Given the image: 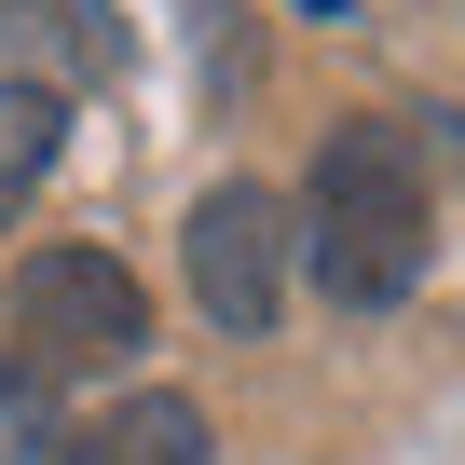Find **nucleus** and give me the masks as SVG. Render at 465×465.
Segmentation results:
<instances>
[{
  "instance_id": "obj_8",
  "label": "nucleus",
  "mask_w": 465,
  "mask_h": 465,
  "mask_svg": "<svg viewBox=\"0 0 465 465\" xmlns=\"http://www.w3.org/2000/svg\"><path fill=\"white\" fill-rule=\"evenodd\" d=\"M302 15H356V0H302Z\"/></svg>"
},
{
  "instance_id": "obj_5",
  "label": "nucleus",
  "mask_w": 465,
  "mask_h": 465,
  "mask_svg": "<svg viewBox=\"0 0 465 465\" xmlns=\"http://www.w3.org/2000/svg\"><path fill=\"white\" fill-rule=\"evenodd\" d=\"M69 465H219V451H205V411L151 383V397H124L96 438H69Z\"/></svg>"
},
{
  "instance_id": "obj_2",
  "label": "nucleus",
  "mask_w": 465,
  "mask_h": 465,
  "mask_svg": "<svg viewBox=\"0 0 465 465\" xmlns=\"http://www.w3.org/2000/svg\"><path fill=\"white\" fill-rule=\"evenodd\" d=\"M15 342H28L42 383H55V370H124V356L151 342V288H137L110 247H28V261H15Z\"/></svg>"
},
{
  "instance_id": "obj_1",
  "label": "nucleus",
  "mask_w": 465,
  "mask_h": 465,
  "mask_svg": "<svg viewBox=\"0 0 465 465\" xmlns=\"http://www.w3.org/2000/svg\"><path fill=\"white\" fill-rule=\"evenodd\" d=\"M302 274L342 302V315H383V302H411L424 288V151H411V124H329V151H315V178H302Z\"/></svg>"
},
{
  "instance_id": "obj_3",
  "label": "nucleus",
  "mask_w": 465,
  "mask_h": 465,
  "mask_svg": "<svg viewBox=\"0 0 465 465\" xmlns=\"http://www.w3.org/2000/svg\"><path fill=\"white\" fill-rule=\"evenodd\" d=\"M288 205L261 192V178H219L205 205H192V232H178V261H192V302L232 329V342H261L274 315H288Z\"/></svg>"
},
{
  "instance_id": "obj_7",
  "label": "nucleus",
  "mask_w": 465,
  "mask_h": 465,
  "mask_svg": "<svg viewBox=\"0 0 465 465\" xmlns=\"http://www.w3.org/2000/svg\"><path fill=\"white\" fill-rule=\"evenodd\" d=\"M0 465H69V411L28 356H0Z\"/></svg>"
},
{
  "instance_id": "obj_6",
  "label": "nucleus",
  "mask_w": 465,
  "mask_h": 465,
  "mask_svg": "<svg viewBox=\"0 0 465 465\" xmlns=\"http://www.w3.org/2000/svg\"><path fill=\"white\" fill-rule=\"evenodd\" d=\"M55 151H69V96H42V83H0V219H15V205L55 178Z\"/></svg>"
},
{
  "instance_id": "obj_4",
  "label": "nucleus",
  "mask_w": 465,
  "mask_h": 465,
  "mask_svg": "<svg viewBox=\"0 0 465 465\" xmlns=\"http://www.w3.org/2000/svg\"><path fill=\"white\" fill-rule=\"evenodd\" d=\"M0 55H15V83L69 96V83H110L124 69V15H110V0H0Z\"/></svg>"
}]
</instances>
